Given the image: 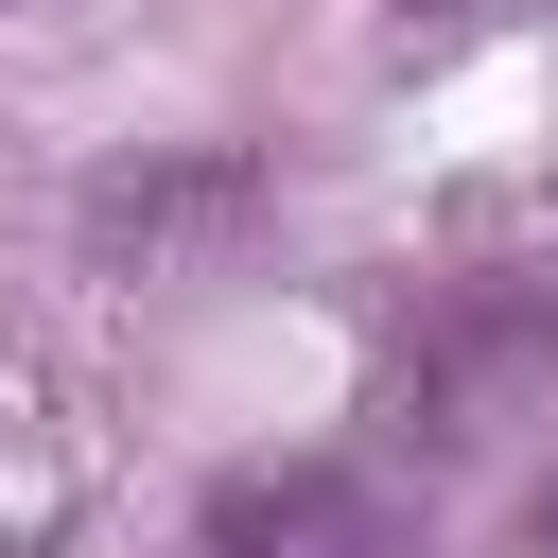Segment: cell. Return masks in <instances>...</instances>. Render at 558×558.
Instances as JSON below:
<instances>
[{
  "mask_svg": "<svg viewBox=\"0 0 558 558\" xmlns=\"http://www.w3.org/2000/svg\"><path fill=\"white\" fill-rule=\"evenodd\" d=\"M541 401H558V279H541V262H453V279H418V296L384 314V366H366L384 453L471 471V453L523 436Z\"/></svg>",
  "mask_w": 558,
  "mask_h": 558,
  "instance_id": "obj_1",
  "label": "cell"
},
{
  "mask_svg": "<svg viewBox=\"0 0 558 558\" xmlns=\"http://www.w3.org/2000/svg\"><path fill=\"white\" fill-rule=\"evenodd\" d=\"M192 558H418V523L349 453H262V471H227L192 506Z\"/></svg>",
  "mask_w": 558,
  "mask_h": 558,
  "instance_id": "obj_2",
  "label": "cell"
},
{
  "mask_svg": "<svg viewBox=\"0 0 558 558\" xmlns=\"http://www.w3.org/2000/svg\"><path fill=\"white\" fill-rule=\"evenodd\" d=\"M244 209H262V174H244V157H140V174H87V244H105V262H140V279H157V262H192L209 227H244Z\"/></svg>",
  "mask_w": 558,
  "mask_h": 558,
  "instance_id": "obj_3",
  "label": "cell"
},
{
  "mask_svg": "<svg viewBox=\"0 0 558 558\" xmlns=\"http://www.w3.org/2000/svg\"><path fill=\"white\" fill-rule=\"evenodd\" d=\"M506 17H541V0H384L401 52H471V35H506Z\"/></svg>",
  "mask_w": 558,
  "mask_h": 558,
  "instance_id": "obj_4",
  "label": "cell"
},
{
  "mask_svg": "<svg viewBox=\"0 0 558 558\" xmlns=\"http://www.w3.org/2000/svg\"><path fill=\"white\" fill-rule=\"evenodd\" d=\"M523 558H558V471H541V523H523Z\"/></svg>",
  "mask_w": 558,
  "mask_h": 558,
  "instance_id": "obj_5",
  "label": "cell"
}]
</instances>
